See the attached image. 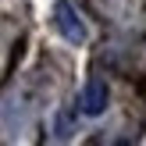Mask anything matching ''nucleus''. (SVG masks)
I'll return each instance as SVG.
<instances>
[{
	"instance_id": "f257e3e1",
	"label": "nucleus",
	"mask_w": 146,
	"mask_h": 146,
	"mask_svg": "<svg viewBox=\"0 0 146 146\" xmlns=\"http://www.w3.org/2000/svg\"><path fill=\"white\" fill-rule=\"evenodd\" d=\"M54 25H57V32H61L68 43H82L86 39V25H82L78 11L68 4V0H61V4L54 7Z\"/></svg>"
},
{
	"instance_id": "f03ea898",
	"label": "nucleus",
	"mask_w": 146,
	"mask_h": 146,
	"mask_svg": "<svg viewBox=\"0 0 146 146\" xmlns=\"http://www.w3.org/2000/svg\"><path fill=\"white\" fill-rule=\"evenodd\" d=\"M107 111V86L104 78H93L82 93V114H104Z\"/></svg>"
}]
</instances>
